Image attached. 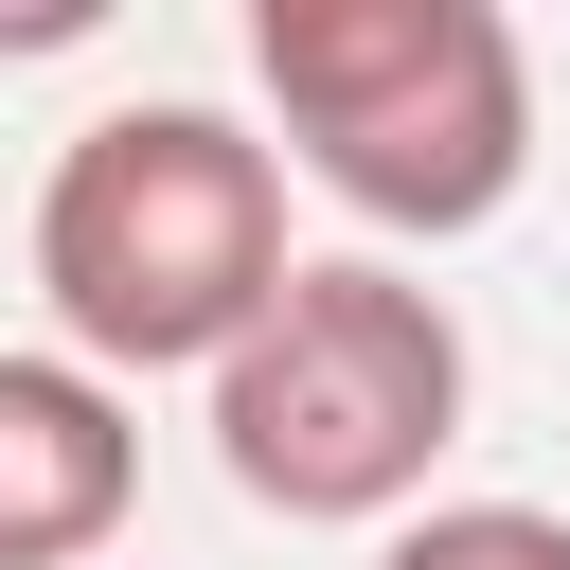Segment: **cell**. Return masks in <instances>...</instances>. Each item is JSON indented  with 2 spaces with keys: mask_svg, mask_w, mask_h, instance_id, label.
Instances as JSON below:
<instances>
[{
  "mask_svg": "<svg viewBox=\"0 0 570 570\" xmlns=\"http://www.w3.org/2000/svg\"><path fill=\"white\" fill-rule=\"evenodd\" d=\"M285 142H249L232 107L196 89H142V107H89L53 142V196H36V285H53V338L125 392V374H214L267 303H285Z\"/></svg>",
  "mask_w": 570,
  "mask_h": 570,
  "instance_id": "obj_1",
  "label": "cell"
},
{
  "mask_svg": "<svg viewBox=\"0 0 570 570\" xmlns=\"http://www.w3.org/2000/svg\"><path fill=\"white\" fill-rule=\"evenodd\" d=\"M249 89L356 232H481L534 178V53L499 0H249Z\"/></svg>",
  "mask_w": 570,
  "mask_h": 570,
  "instance_id": "obj_2",
  "label": "cell"
},
{
  "mask_svg": "<svg viewBox=\"0 0 570 570\" xmlns=\"http://www.w3.org/2000/svg\"><path fill=\"white\" fill-rule=\"evenodd\" d=\"M445 445H463V321H445V285H410L374 249H303L285 303L214 356V463H232V499H267L303 534L428 517Z\"/></svg>",
  "mask_w": 570,
  "mask_h": 570,
  "instance_id": "obj_3",
  "label": "cell"
},
{
  "mask_svg": "<svg viewBox=\"0 0 570 570\" xmlns=\"http://www.w3.org/2000/svg\"><path fill=\"white\" fill-rule=\"evenodd\" d=\"M142 499V428L89 356H0V570H89Z\"/></svg>",
  "mask_w": 570,
  "mask_h": 570,
  "instance_id": "obj_4",
  "label": "cell"
},
{
  "mask_svg": "<svg viewBox=\"0 0 570 570\" xmlns=\"http://www.w3.org/2000/svg\"><path fill=\"white\" fill-rule=\"evenodd\" d=\"M374 570H570V517H534V499H428V517L374 534Z\"/></svg>",
  "mask_w": 570,
  "mask_h": 570,
  "instance_id": "obj_5",
  "label": "cell"
}]
</instances>
